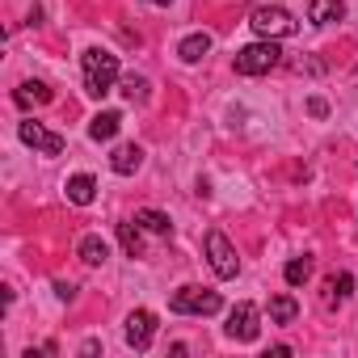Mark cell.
I'll return each instance as SVG.
<instances>
[{
	"label": "cell",
	"mask_w": 358,
	"mask_h": 358,
	"mask_svg": "<svg viewBox=\"0 0 358 358\" xmlns=\"http://www.w3.org/2000/svg\"><path fill=\"white\" fill-rule=\"evenodd\" d=\"M80 68H85V93L89 97H106L118 80V55H110L101 47H89L80 55Z\"/></svg>",
	"instance_id": "obj_1"
},
{
	"label": "cell",
	"mask_w": 358,
	"mask_h": 358,
	"mask_svg": "<svg viewBox=\"0 0 358 358\" xmlns=\"http://www.w3.org/2000/svg\"><path fill=\"white\" fill-rule=\"evenodd\" d=\"M278 64H282V51H278L274 38L249 43V47L236 51V72H241V76H266V72H274Z\"/></svg>",
	"instance_id": "obj_2"
},
{
	"label": "cell",
	"mask_w": 358,
	"mask_h": 358,
	"mask_svg": "<svg viewBox=\"0 0 358 358\" xmlns=\"http://www.w3.org/2000/svg\"><path fill=\"white\" fill-rule=\"evenodd\" d=\"M169 308L177 316H215L224 308V299H220V291H207V287H182V291H173Z\"/></svg>",
	"instance_id": "obj_3"
},
{
	"label": "cell",
	"mask_w": 358,
	"mask_h": 358,
	"mask_svg": "<svg viewBox=\"0 0 358 358\" xmlns=\"http://www.w3.org/2000/svg\"><path fill=\"white\" fill-rule=\"evenodd\" d=\"M249 26L262 34V38H291L295 30H299V22L282 9V5H262V9H253V17H249Z\"/></svg>",
	"instance_id": "obj_4"
},
{
	"label": "cell",
	"mask_w": 358,
	"mask_h": 358,
	"mask_svg": "<svg viewBox=\"0 0 358 358\" xmlns=\"http://www.w3.org/2000/svg\"><path fill=\"white\" fill-rule=\"evenodd\" d=\"M207 262H211V270L220 278H236L241 274V257H236V249H232V241L224 232H207Z\"/></svg>",
	"instance_id": "obj_5"
},
{
	"label": "cell",
	"mask_w": 358,
	"mask_h": 358,
	"mask_svg": "<svg viewBox=\"0 0 358 358\" xmlns=\"http://www.w3.org/2000/svg\"><path fill=\"white\" fill-rule=\"evenodd\" d=\"M228 337L232 341H257V333H262V312H257V303H236L232 312H228Z\"/></svg>",
	"instance_id": "obj_6"
},
{
	"label": "cell",
	"mask_w": 358,
	"mask_h": 358,
	"mask_svg": "<svg viewBox=\"0 0 358 358\" xmlns=\"http://www.w3.org/2000/svg\"><path fill=\"white\" fill-rule=\"evenodd\" d=\"M17 135H22L26 148H34V152H43V156H59V152H64V139H59L55 131H47L43 122H34V118L17 122Z\"/></svg>",
	"instance_id": "obj_7"
},
{
	"label": "cell",
	"mask_w": 358,
	"mask_h": 358,
	"mask_svg": "<svg viewBox=\"0 0 358 358\" xmlns=\"http://www.w3.org/2000/svg\"><path fill=\"white\" fill-rule=\"evenodd\" d=\"M152 337H156V316H152L148 308H135V312L127 316V345L143 354V350L152 345Z\"/></svg>",
	"instance_id": "obj_8"
},
{
	"label": "cell",
	"mask_w": 358,
	"mask_h": 358,
	"mask_svg": "<svg viewBox=\"0 0 358 358\" xmlns=\"http://www.w3.org/2000/svg\"><path fill=\"white\" fill-rule=\"evenodd\" d=\"M110 169H114L118 177L139 173V169H143V148H139V143H118L114 156H110Z\"/></svg>",
	"instance_id": "obj_9"
},
{
	"label": "cell",
	"mask_w": 358,
	"mask_h": 358,
	"mask_svg": "<svg viewBox=\"0 0 358 358\" xmlns=\"http://www.w3.org/2000/svg\"><path fill=\"white\" fill-rule=\"evenodd\" d=\"M341 13H345L341 0H312L308 5V22L312 26H333V22H341Z\"/></svg>",
	"instance_id": "obj_10"
},
{
	"label": "cell",
	"mask_w": 358,
	"mask_h": 358,
	"mask_svg": "<svg viewBox=\"0 0 358 358\" xmlns=\"http://www.w3.org/2000/svg\"><path fill=\"white\" fill-rule=\"evenodd\" d=\"M97 199V182L89 173H76V177H68V203H76V207H89Z\"/></svg>",
	"instance_id": "obj_11"
},
{
	"label": "cell",
	"mask_w": 358,
	"mask_h": 358,
	"mask_svg": "<svg viewBox=\"0 0 358 358\" xmlns=\"http://www.w3.org/2000/svg\"><path fill=\"white\" fill-rule=\"evenodd\" d=\"M51 97H55V93H51V89H47L43 80H26V85H22V89L13 93V101H17L22 110H30V106H47Z\"/></svg>",
	"instance_id": "obj_12"
},
{
	"label": "cell",
	"mask_w": 358,
	"mask_h": 358,
	"mask_svg": "<svg viewBox=\"0 0 358 358\" xmlns=\"http://www.w3.org/2000/svg\"><path fill=\"white\" fill-rule=\"evenodd\" d=\"M118 127H122V114H118V110H101V114L89 122V135H93L97 143H106V139L118 135Z\"/></svg>",
	"instance_id": "obj_13"
},
{
	"label": "cell",
	"mask_w": 358,
	"mask_h": 358,
	"mask_svg": "<svg viewBox=\"0 0 358 358\" xmlns=\"http://www.w3.org/2000/svg\"><path fill=\"white\" fill-rule=\"evenodd\" d=\"M135 224H139L143 232H152V236H173V220H169L164 211L143 207V211H135Z\"/></svg>",
	"instance_id": "obj_14"
},
{
	"label": "cell",
	"mask_w": 358,
	"mask_h": 358,
	"mask_svg": "<svg viewBox=\"0 0 358 358\" xmlns=\"http://www.w3.org/2000/svg\"><path fill=\"white\" fill-rule=\"evenodd\" d=\"M207 51H211V34H190V38H182V47H177V55L186 64H199Z\"/></svg>",
	"instance_id": "obj_15"
},
{
	"label": "cell",
	"mask_w": 358,
	"mask_h": 358,
	"mask_svg": "<svg viewBox=\"0 0 358 358\" xmlns=\"http://www.w3.org/2000/svg\"><path fill=\"white\" fill-rule=\"evenodd\" d=\"M76 253H80V262H85V266H101V262L110 257V245H106L101 236H85Z\"/></svg>",
	"instance_id": "obj_16"
},
{
	"label": "cell",
	"mask_w": 358,
	"mask_h": 358,
	"mask_svg": "<svg viewBox=\"0 0 358 358\" xmlns=\"http://www.w3.org/2000/svg\"><path fill=\"white\" fill-rule=\"evenodd\" d=\"M354 295V278L350 274H329V282H324V303H341V299H350Z\"/></svg>",
	"instance_id": "obj_17"
},
{
	"label": "cell",
	"mask_w": 358,
	"mask_h": 358,
	"mask_svg": "<svg viewBox=\"0 0 358 358\" xmlns=\"http://www.w3.org/2000/svg\"><path fill=\"white\" fill-rule=\"evenodd\" d=\"M295 316H299V303L291 295H270V320L274 324H291Z\"/></svg>",
	"instance_id": "obj_18"
},
{
	"label": "cell",
	"mask_w": 358,
	"mask_h": 358,
	"mask_svg": "<svg viewBox=\"0 0 358 358\" xmlns=\"http://www.w3.org/2000/svg\"><path fill=\"white\" fill-rule=\"evenodd\" d=\"M118 245H122L127 257H139V253H143V241H139V224H135V220H131V224H118Z\"/></svg>",
	"instance_id": "obj_19"
},
{
	"label": "cell",
	"mask_w": 358,
	"mask_h": 358,
	"mask_svg": "<svg viewBox=\"0 0 358 358\" xmlns=\"http://www.w3.org/2000/svg\"><path fill=\"white\" fill-rule=\"evenodd\" d=\"M282 278H287L291 287H303V282L312 278V257H291L287 270H282Z\"/></svg>",
	"instance_id": "obj_20"
},
{
	"label": "cell",
	"mask_w": 358,
	"mask_h": 358,
	"mask_svg": "<svg viewBox=\"0 0 358 358\" xmlns=\"http://www.w3.org/2000/svg\"><path fill=\"white\" fill-rule=\"evenodd\" d=\"M122 97L135 101V106H143V101H148V80H143V76H127V80H122Z\"/></svg>",
	"instance_id": "obj_21"
},
{
	"label": "cell",
	"mask_w": 358,
	"mask_h": 358,
	"mask_svg": "<svg viewBox=\"0 0 358 358\" xmlns=\"http://www.w3.org/2000/svg\"><path fill=\"white\" fill-rule=\"evenodd\" d=\"M308 110H312V114H316V118H324V114H329V106H324V101H320V97H312V101H308Z\"/></svg>",
	"instance_id": "obj_22"
},
{
	"label": "cell",
	"mask_w": 358,
	"mask_h": 358,
	"mask_svg": "<svg viewBox=\"0 0 358 358\" xmlns=\"http://www.w3.org/2000/svg\"><path fill=\"white\" fill-rule=\"evenodd\" d=\"M55 295H59V299H72V295H76V287H72V282H55Z\"/></svg>",
	"instance_id": "obj_23"
},
{
	"label": "cell",
	"mask_w": 358,
	"mask_h": 358,
	"mask_svg": "<svg viewBox=\"0 0 358 358\" xmlns=\"http://www.w3.org/2000/svg\"><path fill=\"white\" fill-rule=\"evenodd\" d=\"M148 5H160V9H169V5H173V0H148Z\"/></svg>",
	"instance_id": "obj_24"
}]
</instances>
